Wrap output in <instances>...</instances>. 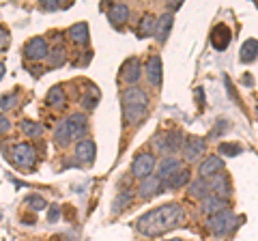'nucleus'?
I'll return each mask as SVG.
<instances>
[{
    "label": "nucleus",
    "mask_w": 258,
    "mask_h": 241,
    "mask_svg": "<svg viewBox=\"0 0 258 241\" xmlns=\"http://www.w3.org/2000/svg\"><path fill=\"white\" fill-rule=\"evenodd\" d=\"M256 5H258V3H256Z\"/></svg>",
    "instance_id": "41"
},
{
    "label": "nucleus",
    "mask_w": 258,
    "mask_h": 241,
    "mask_svg": "<svg viewBox=\"0 0 258 241\" xmlns=\"http://www.w3.org/2000/svg\"><path fill=\"white\" fill-rule=\"evenodd\" d=\"M69 37H71V41L78 43V45H86L88 43V26H86V22H80V24H74V26L69 28Z\"/></svg>",
    "instance_id": "23"
},
{
    "label": "nucleus",
    "mask_w": 258,
    "mask_h": 241,
    "mask_svg": "<svg viewBox=\"0 0 258 241\" xmlns=\"http://www.w3.org/2000/svg\"><path fill=\"white\" fill-rule=\"evenodd\" d=\"M22 132L26 134V136H32V138H37V136H41L43 134V125H39V123H32V120H22Z\"/></svg>",
    "instance_id": "31"
},
{
    "label": "nucleus",
    "mask_w": 258,
    "mask_h": 241,
    "mask_svg": "<svg viewBox=\"0 0 258 241\" xmlns=\"http://www.w3.org/2000/svg\"><path fill=\"white\" fill-rule=\"evenodd\" d=\"M153 168H155V157L151 153H140V155H136L132 164V174L138 176V179H147V176H151Z\"/></svg>",
    "instance_id": "7"
},
{
    "label": "nucleus",
    "mask_w": 258,
    "mask_h": 241,
    "mask_svg": "<svg viewBox=\"0 0 258 241\" xmlns=\"http://www.w3.org/2000/svg\"><path fill=\"white\" fill-rule=\"evenodd\" d=\"M243 82H245V84H249V86H252V84H254V80L249 78V76H243Z\"/></svg>",
    "instance_id": "39"
},
{
    "label": "nucleus",
    "mask_w": 258,
    "mask_h": 241,
    "mask_svg": "<svg viewBox=\"0 0 258 241\" xmlns=\"http://www.w3.org/2000/svg\"><path fill=\"white\" fill-rule=\"evenodd\" d=\"M64 54H67V52H64V47L62 45H56L54 50L50 52V56H47V63H50L52 67H60L62 63H64V58H67Z\"/></svg>",
    "instance_id": "30"
},
{
    "label": "nucleus",
    "mask_w": 258,
    "mask_h": 241,
    "mask_svg": "<svg viewBox=\"0 0 258 241\" xmlns=\"http://www.w3.org/2000/svg\"><path fill=\"white\" fill-rule=\"evenodd\" d=\"M24 56L30 61H43L50 56V50H47V41L43 37H32L30 41L24 47Z\"/></svg>",
    "instance_id": "6"
},
{
    "label": "nucleus",
    "mask_w": 258,
    "mask_h": 241,
    "mask_svg": "<svg viewBox=\"0 0 258 241\" xmlns=\"http://www.w3.org/2000/svg\"><path fill=\"white\" fill-rule=\"evenodd\" d=\"M95 155H97V147H95V142H93L91 138H84V140L78 142V147H76V157H78L82 164H93Z\"/></svg>",
    "instance_id": "13"
},
{
    "label": "nucleus",
    "mask_w": 258,
    "mask_h": 241,
    "mask_svg": "<svg viewBox=\"0 0 258 241\" xmlns=\"http://www.w3.org/2000/svg\"><path fill=\"white\" fill-rule=\"evenodd\" d=\"M230 39H232L230 28L226 26V24H215V28L211 30V43H213L215 50L217 52H224L226 47H228Z\"/></svg>",
    "instance_id": "9"
},
{
    "label": "nucleus",
    "mask_w": 258,
    "mask_h": 241,
    "mask_svg": "<svg viewBox=\"0 0 258 241\" xmlns=\"http://www.w3.org/2000/svg\"><path fill=\"white\" fill-rule=\"evenodd\" d=\"M172 22H174L172 13H164V15H161V18L157 20V28H155V39H157L159 43H164L166 39H168V35H170Z\"/></svg>",
    "instance_id": "19"
},
{
    "label": "nucleus",
    "mask_w": 258,
    "mask_h": 241,
    "mask_svg": "<svg viewBox=\"0 0 258 241\" xmlns=\"http://www.w3.org/2000/svg\"><path fill=\"white\" fill-rule=\"evenodd\" d=\"M185 183H189V170H185V168H183V170L176 172L170 181H166L164 186H166V188H170V190H176V188H183Z\"/></svg>",
    "instance_id": "27"
},
{
    "label": "nucleus",
    "mask_w": 258,
    "mask_h": 241,
    "mask_svg": "<svg viewBox=\"0 0 258 241\" xmlns=\"http://www.w3.org/2000/svg\"><path fill=\"white\" fill-rule=\"evenodd\" d=\"M161 186H164V181L159 179V176H147V179H142V183H140V188H138V192H140V198H151V196H155V194H159L161 192ZM166 188V186H164Z\"/></svg>",
    "instance_id": "15"
},
{
    "label": "nucleus",
    "mask_w": 258,
    "mask_h": 241,
    "mask_svg": "<svg viewBox=\"0 0 258 241\" xmlns=\"http://www.w3.org/2000/svg\"><path fill=\"white\" fill-rule=\"evenodd\" d=\"M155 28H157V20L153 18L151 13H147L140 18L136 33H138V37H149V35H155Z\"/></svg>",
    "instance_id": "24"
},
{
    "label": "nucleus",
    "mask_w": 258,
    "mask_h": 241,
    "mask_svg": "<svg viewBox=\"0 0 258 241\" xmlns=\"http://www.w3.org/2000/svg\"><path fill=\"white\" fill-rule=\"evenodd\" d=\"M26 205L32 209V211H41V209L47 207V203L41 196H26Z\"/></svg>",
    "instance_id": "33"
},
{
    "label": "nucleus",
    "mask_w": 258,
    "mask_h": 241,
    "mask_svg": "<svg viewBox=\"0 0 258 241\" xmlns=\"http://www.w3.org/2000/svg\"><path fill=\"white\" fill-rule=\"evenodd\" d=\"M11 162L20 168H32L37 162V151L30 142H20L11 149Z\"/></svg>",
    "instance_id": "3"
},
{
    "label": "nucleus",
    "mask_w": 258,
    "mask_h": 241,
    "mask_svg": "<svg viewBox=\"0 0 258 241\" xmlns=\"http://www.w3.org/2000/svg\"><path fill=\"white\" fill-rule=\"evenodd\" d=\"M241 56V63H252V61H256L258 58V41L256 39H247V41L241 45V52H239Z\"/></svg>",
    "instance_id": "25"
},
{
    "label": "nucleus",
    "mask_w": 258,
    "mask_h": 241,
    "mask_svg": "<svg viewBox=\"0 0 258 241\" xmlns=\"http://www.w3.org/2000/svg\"><path fill=\"white\" fill-rule=\"evenodd\" d=\"M0 37H3V39H0V41H3V43H0V47H3V50H7V41H9V35H7V28H5V26L0 28Z\"/></svg>",
    "instance_id": "38"
},
{
    "label": "nucleus",
    "mask_w": 258,
    "mask_h": 241,
    "mask_svg": "<svg viewBox=\"0 0 258 241\" xmlns=\"http://www.w3.org/2000/svg\"><path fill=\"white\" fill-rule=\"evenodd\" d=\"M58 215H60V209H58V207H50L47 220H50V222H56V220H58Z\"/></svg>",
    "instance_id": "36"
},
{
    "label": "nucleus",
    "mask_w": 258,
    "mask_h": 241,
    "mask_svg": "<svg viewBox=\"0 0 258 241\" xmlns=\"http://www.w3.org/2000/svg\"><path fill=\"white\" fill-rule=\"evenodd\" d=\"M179 170H183L179 157H164L161 159V164H159V168H157V176L166 183V181H170Z\"/></svg>",
    "instance_id": "11"
},
{
    "label": "nucleus",
    "mask_w": 258,
    "mask_h": 241,
    "mask_svg": "<svg viewBox=\"0 0 258 241\" xmlns=\"http://www.w3.org/2000/svg\"><path fill=\"white\" fill-rule=\"evenodd\" d=\"M123 78H125L127 84H136V82L140 80V61L136 58V56L125 63V67H123Z\"/></svg>",
    "instance_id": "20"
},
{
    "label": "nucleus",
    "mask_w": 258,
    "mask_h": 241,
    "mask_svg": "<svg viewBox=\"0 0 258 241\" xmlns=\"http://www.w3.org/2000/svg\"><path fill=\"white\" fill-rule=\"evenodd\" d=\"M47 106L52 108H64V103H67V97H64V91L62 86H52L50 93H47Z\"/></svg>",
    "instance_id": "26"
},
{
    "label": "nucleus",
    "mask_w": 258,
    "mask_h": 241,
    "mask_svg": "<svg viewBox=\"0 0 258 241\" xmlns=\"http://www.w3.org/2000/svg\"><path fill=\"white\" fill-rule=\"evenodd\" d=\"M71 140H74V136H71L69 120H67V118H62V120H60V125L56 127V132H54V142L58 144V147H67Z\"/></svg>",
    "instance_id": "21"
},
{
    "label": "nucleus",
    "mask_w": 258,
    "mask_h": 241,
    "mask_svg": "<svg viewBox=\"0 0 258 241\" xmlns=\"http://www.w3.org/2000/svg\"><path fill=\"white\" fill-rule=\"evenodd\" d=\"M161 74H164V69H161V58L155 54L151 56L149 63H147V80L151 82V86H161Z\"/></svg>",
    "instance_id": "16"
},
{
    "label": "nucleus",
    "mask_w": 258,
    "mask_h": 241,
    "mask_svg": "<svg viewBox=\"0 0 258 241\" xmlns=\"http://www.w3.org/2000/svg\"><path fill=\"white\" fill-rule=\"evenodd\" d=\"M209 192H211V183H209V179H203V176H200V179L189 183V196H194V198L205 200L207 196H211Z\"/></svg>",
    "instance_id": "22"
},
{
    "label": "nucleus",
    "mask_w": 258,
    "mask_h": 241,
    "mask_svg": "<svg viewBox=\"0 0 258 241\" xmlns=\"http://www.w3.org/2000/svg\"><path fill=\"white\" fill-rule=\"evenodd\" d=\"M226 209H228V200H224V198L215 196V194L207 196V198L203 200V211H205L207 215H217V213L226 211Z\"/></svg>",
    "instance_id": "18"
},
{
    "label": "nucleus",
    "mask_w": 258,
    "mask_h": 241,
    "mask_svg": "<svg viewBox=\"0 0 258 241\" xmlns=\"http://www.w3.org/2000/svg\"><path fill=\"white\" fill-rule=\"evenodd\" d=\"M9 130H11V123H9V120H7V116L3 114V118H0V132H3V134H7Z\"/></svg>",
    "instance_id": "37"
},
{
    "label": "nucleus",
    "mask_w": 258,
    "mask_h": 241,
    "mask_svg": "<svg viewBox=\"0 0 258 241\" xmlns=\"http://www.w3.org/2000/svg\"><path fill=\"white\" fill-rule=\"evenodd\" d=\"M41 7L45 11H54V9H60V3H58V0H43Z\"/></svg>",
    "instance_id": "35"
},
{
    "label": "nucleus",
    "mask_w": 258,
    "mask_h": 241,
    "mask_svg": "<svg viewBox=\"0 0 258 241\" xmlns=\"http://www.w3.org/2000/svg\"><path fill=\"white\" fill-rule=\"evenodd\" d=\"M181 222H183L181 205L168 203V205H161V207L151 209L147 213H142L138 222H136V228H138V232L144 237H157L161 232L176 228Z\"/></svg>",
    "instance_id": "1"
},
{
    "label": "nucleus",
    "mask_w": 258,
    "mask_h": 241,
    "mask_svg": "<svg viewBox=\"0 0 258 241\" xmlns=\"http://www.w3.org/2000/svg\"><path fill=\"white\" fill-rule=\"evenodd\" d=\"M232 226H235V213H232L230 209H226V211L209 218V230H211L213 235H217V237H222L228 230H232Z\"/></svg>",
    "instance_id": "4"
},
{
    "label": "nucleus",
    "mask_w": 258,
    "mask_h": 241,
    "mask_svg": "<svg viewBox=\"0 0 258 241\" xmlns=\"http://www.w3.org/2000/svg\"><path fill=\"white\" fill-rule=\"evenodd\" d=\"M224 170V159L220 157V155H211V157H207L203 164H200V168H198V174L203 176V179H211V176H215V174H220Z\"/></svg>",
    "instance_id": "12"
},
{
    "label": "nucleus",
    "mask_w": 258,
    "mask_h": 241,
    "mask_svg": "<svg viewBox=\"0 0 258 241\" xmlns=\"http://www.w3.org/2000/svg\"><path fill=\"white\" fill-rule=\"evenodd\" d=\"M241 149L239 144H232V142H220V147H217V153H220V157H237L241 155Z\"/></svg>",
    "instance_id": "28"
},
{
    "label": "nucleus",
    "mask_w": 258,
    "mask_h": 241,
    "mask_svg": "<svg viewBox=\"0 0 258 241\" xmlns=\"http://www.w3.org/2000/svg\"><path fill=\"white\" fill-rule=\"evenodd\" d=\"M129 203H132V192H129V190L120 192V194L114 198V203H112V213H120Z\"/></svg>",
    "instance_id": "29"
},
{
    "label": "nucleus",
    "mask_w": 258,
    "mask_h": 241,
    "mask_svg": "<svg viewBox=\"0 0 258 241\" xmlns=\"http://www.w3.org/2000/svg\"><path fill=\"white\" fill-rule=\"evenodd\" d=\"M205 149H207V140L191 136V138L183 142V157L187 159V162H196V159L205 153Z\"/></svg>",
    "instance_id": "8"
},
{
    "label": "nucleus",
    "mask_w": 258,
    "mask_h": 241,
    "mask_svg": "<svg viewBox=\"0 0 258 241\" xmlns=\"http://www.w3.org/2000/svg\"><path fill=\"white\" fill-rule=\"evenodd\" d=\"M149 110V97L147 93L138 86H132L123 93V114L127 123H140V120L147 116Z\"/></svg>",
    "instance_id": "2"
},
{
    "label": "nucleus",
    "mask_w": 258,
    "mask_h": 241,
    "mask_svg": "<svg viewBox=\"0 0 258 241\" xmlns=\"http://www.w3.org/2000/svg\"><path fill=\"white\" fill-rule=\"evenodd\" d=\"M15 103H18V97L15 95H5L3 97V112H7V110H11V108H15Z\"/></svg>",
    "instance_id": "34"
},
{
    "label": "nucleus",
    "mask_w": 258,
    "mask_h": 241,
    "mask_svg": "<svg viewBox=\"0 0 258 241\" xmlns=\"http://www.w3.org/2000/svg\"><path fill=\"white\" fill-rule=\"evenodd\" d=\"M209 183H211V192L215 196H220L224 200L230 198L232 188H230V179H228V174H226V172H220V174L211 176V181H209Z\"/></svg>",
    "instance_id": "10"
},
{
    "label": "nucleus",
    "mask_w": 258,
    "mask_h": 241,
    "mask_svg": "<svg viewBox=\"0 0 258 241\" xmlns=\"http://www.w3.org/2000/svg\"><path fill=\"white\" fill-rule=\"evenodd\" d=\"M166 241H181V239H166Z\"/></svg>",
    "instance_id": "40"
},
{
    "label": "nucleus",
    "mask_w": 258,
    "mask_h": 241,
    "mask_svg": "<svg viewBox=\"0 0 258 241\" xmlns=\"http://www.w3.org/2000/svg\"><path fill=\"white\" fill-rule=\"evenodd\" d=\"M129 7L127 5H123V3H118V5H112L110 7V11H108V20H110V24L114 28H120L123 24L129 20Z\"/></svg>",
    "instance_id": "14"
},
{
    "label": "nucleus",
    "mask_w": 258,
    "mask_h": 241,
    "mask_svg": "<svg viewBox=\"0 0 258 241\" xmlns=\"http://www.w3.org/2000/svg\"><path fill=\"white\" fill-rule=\"evenodd\" d=\"M181 134L179 132H166V134H161L159 138L155 140V149L159 151L161 155H166V157H170V153H174V151H179L183 147V142H181Z\"/></svg>",
    "instance_id": "5"
},
{
    "label": "nucleus",
    "mask_w": 258,
    "mask_h": 241,
    "mask_svg": "<svg viewBox=\"0 0 258 241\" xmlns=\"http://www.w3.org/2000/svg\"><path fill=\"white\" fill-rule=\"evenodd\" d=\"M67 120H69V127H71V136H74V140L82 138V136L86 134V130H88L86 116L82 114V112H74L71 116H67Z\"/></svg>",
    "instance_id": "17"
},
{
    "label": "nucleus",
    "mask_w": 258,
    "mask_h": 241,
    "mask_svg": "<svg viewBox=\"0 0 258 241\" xmlns=\"http://www.w3.org/2000/svg\"><path fill=\"white\" fill-rule=\"evenodd\" d=\"M97 99H99V91H97V88H91V91H88L84 97H82V106H84V110H95Z\"/></svg>",
    "instance_id": "32"
}]
</instances>
